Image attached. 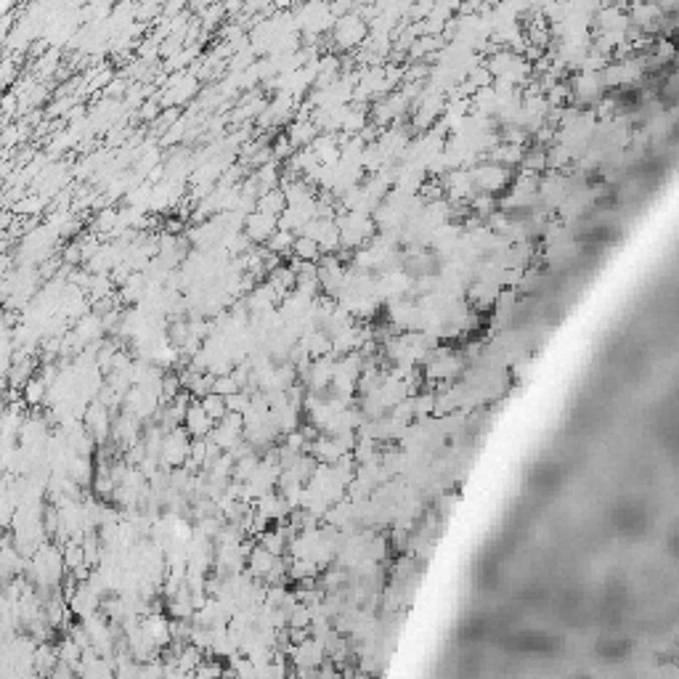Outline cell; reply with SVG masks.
<instances>
[{
    "mask_svg": "<svg viewBox=\"0 0 679 679\" xmlns=\"http://www.w3.org/2000/svg\"><path fill=\"white\" fill-rule=\"evenodd\" d=\"M364 35H366V24L361 19L343 16V19L337 21V43H340V48H353V45H358V43L364 40Z\"/></svg>",
    "mask_w": 679,
    "mask_h": 679,
    "instance_id": "cell-2",
    "label": "cell"
},
{
    "mask_svg": "<svg viewBox=\"0 0 679 679\" xmlns=\"http://www.w3.org/2000/svg\"><path fill=\"white\" fill-rule=\"evenodd\" d=\"M204 409V414L210 416L213 422H221L226 414H228V409H226V398L215 396V393H210V396L202 398V404H199Z\"/></svg>",
    "mask_w": 679,
    "mask_h": 679,
    "instance_id": "cell-6",
    "label": "cell"
},
{
    "mask_svg": "<svg viewBox=\"0 0 679 679\" xmlns=\"http://www.w3.org/2000/svg\"><path fill=\"white\" fill-rule=\"evenodd\" d=\"M289 255H292L294 260H303V263H319V260H321L319 244H316L314 239H308V236H294L292 253Z\"/></svg>",
    "mask_w": 679,
    "mask_h": 679,
    "instance_id": "cell-4",
    "label": "cell"
},
{
    "mask_svg": "<svg viewBox=\"0 0 679 679\" xmlns=\"http://www.w3.org/2000/svg\"><path fill=\"white\" fill-rule=\"evenodd\" d=\"M255 210H258V213H265V215H274V218H279V215L287 210V197H284L282 189L265 192V194H260V197L255 199Z\"/></svg>",
    "mask_w": 679,
    "mask_h": 679,
    "instance_id": "cell-3",
    "label": "cell"
},
{
    "mask_svg": "<svg viewBox=\"0 0 679 679\" xmlns=\"http://www.w3.org/2000/svg\"><path fill=\"white\" fill-rule=\"evenodd\" d=\"M186 422H189V433L192 436H204L207 430H210V425H213V419L204 414V409L199 404H194L189 412H186Z\"/></svg>",
    "mask_w": 679,
    "mask_h": 679,
    "instance_id": "cell-5",
    "label": "cell"
},
{
    "mask_svg": "<svg viewBox=\"0 0 679 679\" xmlns=\"http://www.w3.org/2000/svg\"><path fill=\"white\" fill-rule=\"evenodd\" d=\"M244 236L250 239V242L255 244H265L271 236H274L276 231H279V218H274V215H265V213H247V218H244Z\"/></svg>",
    "mask_w": 679,
    "mask_h": 679,
    "instance_id": "cell-1",
    "label": "cell"
}]
</instances>
